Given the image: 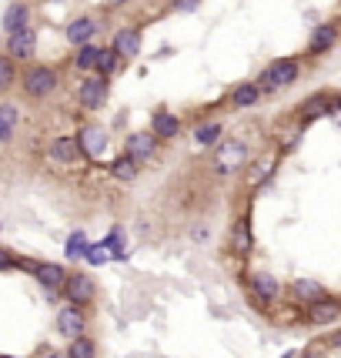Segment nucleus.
Here are the masks:
<instances>
[{
    "label": "nucleus",
    "instance_id": "obj_1",
    "mask_svg": "<svg viewBox=\"0 0 341 358\" xmlns=\"http://www.w3.org/2000/svg\"><path fill=\"white\" fill-rule=\"evenodd\" d=\"M54 84H57V77H54V71H47V67H34V71L24 77V87H27L30 98H44V94H51Z\"/></svg>",
    "mask_w": 341,
    "mask_h": 358
},
{
    "label": "nucleus",
    "instance_id": "obj_2",
    "mask_svg": "<svg viewBox=\"0 0 341 358\" xmlns=\"http://www.w3.org/2000/svg\"><path fill=\"white\" fill-rule=\"evenodd\" d=\"M298 77V64H291V60H278V64H271L268 71L261 74V84L264 87H285Z\"/></svg>",
    "mask_w": 341,
    "mask_h": 358
},
{
    "label": "nucleus",
    "instance_id": "obj_3",
    "mask_svg": "<svg viewBox=\"0 0 341 358\" xmlns=\"http://www.w3.org/2000/svg\"><path fill=\"white\" fill-rule=\"evenodd\" d=\"M104 101H107V80L104 77H91V80L80 84V104H84V107L97 111Z\"/></svg>",
    "mask_w": 341,
    "mask_h": 358
},
{
    "label": "nucleus",
    "instance_id": "obj_4",
    "mask_svg": "<svg viewBox=\"0 0 341 358\" xmlns=\"http://www.w3.org/2000/svg\"><path fill=\"white\" fill-rule=\"evenodd\" d=\"M151 154H154V134H131L128 137V161L134 168L144 164Z\"/></svg>",
    "mask_w": 341,
    "mask_h": 358
},
{
    "label": "nucleus",
    "instance_id": "obj_5",
    "mask_svg": "<svg viewBox=\"0 0 341 358\" xmlns=\"http://www.w3.org/2000/svg\"><path fill=\"white\" fill-rule=\"evenodd\" d=\"M244 144H237V141H228L221 151H217V157H214V164H217V171L221 175H228V171H235V168H241L244 164Z\"/></svg>",
    "mask_w": 341,
    "mask_h": 358
},
{
    "label": "nucleus",
    "instance_id": "obj_6",
    "mask_svg": "<svg viewBox=\"0 0 341 358\" xmlns=\"http://www.w3.org/2000/svg\"><path fill=\"white\" fill-rule=\"evenodd\" d=\"M78 148L87 154V157H101L107 148V134L101 128H84L78 137Z\"/></svg>",
    "mask_w": 341,
    "mask_h": 358
},
{
    "label": "nucleus",
    "instance_id": "obj_7",
    "mask_svg": "<svg viewBox=\"0 0 341 358\" xmlns=\"http://www.w3.org/2000/svg\"><path fill=\"white\" fill-rule=\"evenodd\" d=\"M57 328H60V335H67V338H80V332H84V315H80V308H64L60 315H57Z\"/></svg>",
    "mask_w": 341,
    "mask_h": 358
},
{
    "label": "nucleus",
    "instance_id": "obj_8",
    "mask_svg": "<svg viewBox=\"0 0 341 358\" xmlns=\"http://www.w3.org/2000/svg\"><path fill=\"white\" fill-rule=\"evenodd\" d=\"M110 51L117 54V57H134V54L141 51V34L131 30V27H124L117 37H114V47Z\"/></svg>",
    "mask_w": 341,
    "mask_h": 358
},
{
    "label": "nucleus",
    "instance_id": "obj_9",
    "mask_svg": "<svg viewBox=\"0 0 341 358\" xmlns=\"http://www.w3.org/2000/svg\"><path fill=\"white\" fill-rule=\"evenodd\" d=\"M37 51V37H34V30H17V34H10V57H34Z\"/></svg>",
    "mask_w": 341,
    "mask_h": 358
},
{
    "label": "nucleus",
    "instance_id": "obj_10",
    "mask_svg": "<svg viewBox=\"0 0 341 358\" xmlns=\"http://www.w3.org/2000/svg\"><path fill=\"white\" fill-rule=\"evenodd\" d=\"M67 295L74 298V305H84V302L94 298V282H91L87 275H74V278L67 282Z\"/></svg>",
    "mask_w": 341,
    "mask_h": 358
},
{
    "label": "nucleus",
    "instance_id": "obj_11",
    "mask_svg": "<svg viewBox=\"0 0 341 358\" xmlns=\"http://www.w3.org/2000/svg\"><path fill=\"white\" fill-rule=\"evenodd\" d=\"M341 315V308L335 302H328V298H318L315 305H311V322L315 325H328V322H335Z\"/></svg>",
    "mask_w": 341,
    "mask_h": 358
},
{
    "label": "nucleus",
    "instance_id": "obj_12",
    "mask_svg": "<svg viewBox=\"0 0 341 358\" xmlns=\"http://www.w3.org/2000/svg\"><path fill=\"white\" fill-rule=\"evenodd\" d=\"M94 30H97V24H94L91 17H78L74 24L67 27V37H71L74 44H87V41L94 37Z\"/></svg>",
    "mask_w": 341,
    "mask_h": 358
},
{
    "label": "nucleus",
    "instance_id": "obj_13",
    "mask_svg": "<svg viewBox=\"0 0 341 358\" xmlns=\"http://www.w3.org/2000/svg\"><path fill=\"white\" fill-rule=\"evenodd\" d=\"M51 154L57 157V161H78V154H80L78 137H57V141H54V148H51Z\"/></svg>",
    "mask_w": 341,
    "mask_h": 358
},
{
    "label": "nucleus",
    "instance_id": "obj_14",
    "mask_svg": "<svg viewBox=\"0 0 341 358\" xmlns=\"http://www.w3.org/2000/svg\"><path fill=\"white\" fill-rule=\"evenodd\" d=\"M151 124H154V137H174L178 128H181V124H178V118H174V114H167V111L154 114V121H151Z\"/></svg>",
    "mask_w": 341,
    "mask_h": 358
},
{
    "label": "nucleus",
    "instance_id": "obj_15",
    "mask_svg": "<svg viewBox=\"0 0 341 358\" xmlns=\"http://www.w3.org/2000/svg\"><path fill=\"white\" fill-rule=\"evenodd\" d=\"M24 24H27V7L24 3H14L7 10V17H3V30L7 34H17V30H24Z\"/></svg>",
    "mask_w": 341,
    "mask_h": 358
},
{
    "label": "nucleus",
    "instance_id": "obj_16",
    "mask_svg": "<svg viewBox=\"0 0 341 358\" xmlns=\"http://www.w3.org/2000/svg\"><path fill=\"white\" fill-rule=\"evenodd\" d=\"M321 295H325V288H321L318 282H308V278H301V282L294 284V298H301V302H311V305H315Z\"/></svg>",
    "mask_w": 341,
    "mask_h": 358
},
{
    "label": "nucleus",
    "instance_id": "obj_17",
    "mask_svg": "<svg viewBox=\"0 0 341 358\" xmlns=\"http://www.w3.org/2000/svg\"><path fill=\"white\" fill-rule=\"evenodd\" d=\"M335 44V24H325L315 30V37H311V51H328Z\"/></svg>",
    "mask_w": 341,
    "mask_h": 358
},
{
    "label": "nucleus",
    "instance_id": "obj_18",
    "mask_svg": "<svg viewBox=\"0 0 341 358\" xmlns=\"http://www.w3.org/2000/svg\"><path fill=\"white\" fill-rule=\"evenodd\" d=\"M14 124H17V107L3 104V107H0V141H7V137L14 134Z\"/></svg>",
    "mask_w": 341,
    "mask_h": 358
},
{
    "label": "nucleus",
    "instance_id": "obj_19",
    "mask_svg": "<svg viewBox=\"0 0 341 358\" xmlns=\"http://www.w3.org/2000/svg\"><path fill=\"white\" fill-rule=\"evenodd\" d=\"M37 278L47 284V288H60V282H64V271H60L57 265H40V268H37Z\"/></svg>",
    "mask_w": 341,
    "mask_h": 358
},
{
    "label": "nucleus",
    "instance_id": "obj_20",
    "mask_svg": "<svg viewBox=\"0 0 341 358\" xmlns=\"http://www.w3.org/2000/svg\"><path fill=\"white\" fill-rule=\"evenodd\" d=\"M255 288L261 291L264 298H278V282H274L268 271H258V278H255Z\"/></svg>",
    "mask_w": 341,
    "mask_h": 358
},
{
    "label": "nucleus",
    "instance_id": "obj_21",
    "mask_svg": "<svg viewBox=\"0 0 341 358\" xmlns=\"http://www.w3.org/2000/svg\"><path fill=\"white\" fill-rule=\"evenodd\" d=\"M67 358H94V342L91 338H74V348L67 352Z\"/></svg>",
    "mask_w": 341,
    "mask_h": 358
},
{
    "label": "nucleus",
    "instance_id": "obj_22",
    "mask_svg": "<svg viewBox=\"0 0 341 358\" xmlns=\"http://www.w3.org/2000/svg\"><path fill=\"white\" fill-rule=\"evenodd\" d=\"M117 64H121V57H117L114 51H101V54H97V67H101L104 74H114V71H117Z\"/></svg>",
    "mask_w": 341,
    "mask_h": 358
},
{
    "label": "nucleus",
    "instance_id": "obj_23",
    "mask_svg": "<svg viewBox=\"0 0 341 358\" xmlns=\"http://www.w3.org/2000/svg\"><path fill=\"white\" fill-rule=\"evenodd\" d=\"M84 251H87V238L84 234H71V241H67V258H84Z\"/></svg>",
    "mask_w": 341,
    "mask_h": 358
},
{
    "label": "nucleus",
    "instance_id": "obj_24",
    "mask_svg": "<svg viewBox=\"0 0 341 358\" xmlns=\"http://www.w3.org/2000/svg\"><path fill=\"white\" fill-rule=\"evenodd\" d=\"M97 47H84V51L78 54V67H84V71H91V67H97Z\"/></svg>",
    "mask_w": 341,
    "mask_h": 358
},
{
    "label": "nucleus",
    "instance_id": "obj_25",
    "mask_svg": "<svg viewBox=\"0 0 341 358\" xmlns=\"http://www.w3.org/2000/svg\"><path fill=\"white\" fill-rule=\"evenodd\" d=\"M255 98H258V84H244L235 91V104H251Z\"/></svg>",
    "mask_w": 341,
    "mask_h": 358
},
{
    "label": "nucleus",
    "instance_id": "obj_26",
    "mask_svg": "<svg viewBox=\"0 0 341 358\" xmlns=\"http://www.w3.org/2000/svg\"><path fill=\"white\" fill-rule=\"evenodd\" d=\"M114 175L121 181H131L134 178V164L128 161V157H121V161H114Z\"/></svg>",
    "mask_w": 341,
    "mask_h": 358
},
{
    "label": "nucleus",
    "instance_id": "obj_27",
    "mask_svg": "<svg viewBox=\"0 0 341 358\" xmlns=\"http://www.w3.org/2000/svg\"><path fill=\"white\" fill-rule=\"evenodd\" d=\"M235 241H237V248H241V251H248V248H251V238H248V221H237Z\"/></svg>",
    "mask_w": 341,
    "mask_h": 358
},
{
    "label": "nucleus",
    "instance_id": "obj_28",
    "mask_svg": "<svg viewBox=\"0 0 341 358\" xmlns=\"http://www.w3.org/2000/svg\"><path fill=\"white\" fill-rule=\"evenodd\" d=\"M217 134H221V128H217V124H208V128H198V134H194V137H198L201 144H211Z\"/></svg>",
    "mask_w": 341,
    "mask_h": 358
},
{
    "label": "nucleus",
    "instance_id": "obj_29",
    "mask_svg": "<svg viewBox=\"0 0 341 358\" xmlns=\"http://www.w3.org/2000/svg\"><path fill=\"white\" fill-rule=\"evenodd\" d=\"M84 255L91 258L94 265H101V261H107V258H110V251H107V248H97V245H91V248H87Z\"/></svg>",
    "mask_w": 341,
    "mask_h": 358
},
{
    "label": "nucleus",
    "instance_id": "obj_30",
    "mask_svg": "<svg viewBox=\"0 0 341 358\" xmlns=\"http://www.w3.org/2000/svg\"><path fill=\"white\" fill-rule=\"evenodd\" d=\"M10 80H14V71H10V64H7V60L0 57V91H3V87H7Z\"/></svg>",
    "mask_w": 341,
    "mask_h": 358
},
{
    "label": "nucleus",
    "instance_id": "obj_31",
    "mask_svg": "<svg viewBox=\"0 0 341 358\" xmlns=\"http://www.w3.org/2000/svg\"><path fill=\"white\" fill-rule=\"evenodd\" d=\"M14 265H17V258L7 255V251H0V268H14Z\"/></svg>",
    "mask_w": 341,
    "mask_h": 358
},
{
    "label": "nucleus",
    "instance_id": "obj_32",
    "mask_svg": "<svg viewBox=\"0 0 341 358\" xmlns=\"http://www.w3.org/2000/svg\"><path fill=\"white\" fill-rule=\"evenodd\" d=\"M178 3V10H194L198 7V0H174Z\"/></svg>",
    "mask_w": 341,
    "mask_h": 358
},
{
    "label": "nucleus",
    "instance_id": "obj_33",
    "mask_svg": "<svg viewBox=\"0 0 341 358\" xmlns=\"http://www.w3.org/2000/svg\"><path fill=\"white\" fill-rule=\"evenodd\" d=\"M47 358H67V352H51Z\"/></svg>",
    "mask_w": 341,
    "mask_h": 358
},
{
    "label": "nucleus",
    "instance_id": "obj_34",
    "mask_svg": "<svg viewBox=\"0 0 341 358\" xmlns=\"http://www.w3.org/2000/svg\"><path fill=\"white\" fill-rule=\"evenodd\" d=\"M110 3H124V0H110Z\"/></svg>",
    "mask_w": 341,
    "mask_h": 358
}]
</instances>
